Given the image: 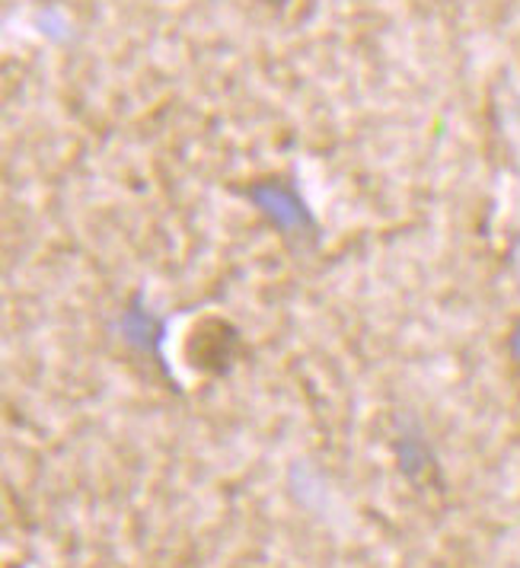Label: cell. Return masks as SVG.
Listing matches in <instances>:
<instances>
[{"label":"cell","mask_w":520,"mask_h":568,"mask_svg":"<svg viewBox=\"0 0 520 568\" xmlns=\"http://www.w3.org/2000/svg\"><path fill=\"white\" fill-rule=\"evenodd\" d=\"M508 355H511V362L520 367V316L518 323L511 326V333H508Z\"/></svg>","instance_id":"3957f363"},{"label":"cell","mask_w":520,"mask_h":568,"mask_svg":"<svg viewBox=\"0 0 520 568\" xmlns=\"http://www.w3.org/2000/svg\"><path fill=\"white\" fill-rule=\"evenodd\" d=\"M122 336L129 342L131 348H137L141 355H151L160 358V348H163V320L151 313V307H144L141 301H131L122 320Z\"/></svg>","instance_id":"7a4b0ae2"},{"label":"cell","mask_w":520,"mask_h":568,"mask_svg":"<svg viewBox=\"0 0 520 568\" xmlns=\"http://www.w3.org/2000/svg\"><path fill=\"white\" fill-rule=\"evenodd\" d=\"M246 199L256 205L265 224L278 231V236L297 240V243H313L319 236V224H316L313 211L290 182L256 180L246 189Z\"/></svg>","instance_id":"6da1fadb"}]
</instances>
